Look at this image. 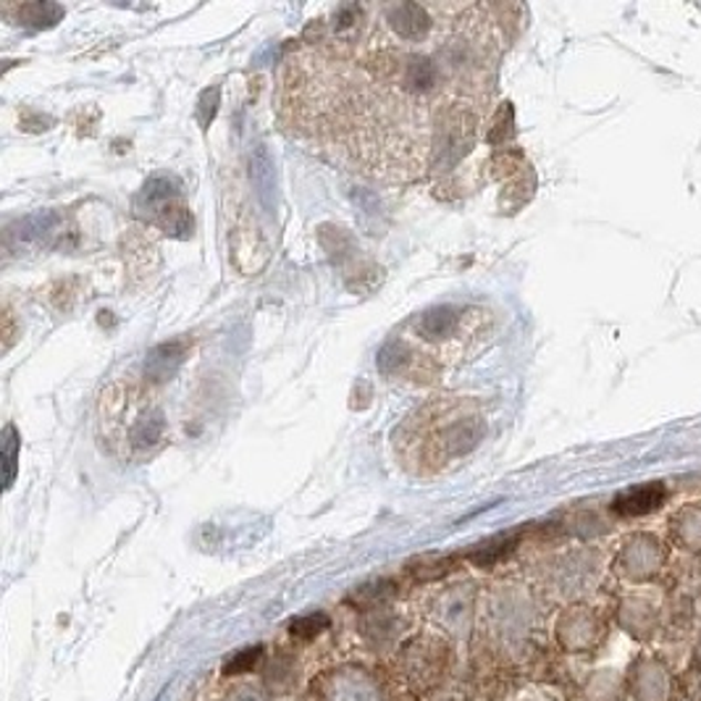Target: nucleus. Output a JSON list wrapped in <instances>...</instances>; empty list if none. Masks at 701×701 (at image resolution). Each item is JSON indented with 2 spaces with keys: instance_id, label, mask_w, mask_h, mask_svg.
Segmentation results:
<instances>
[{
  "instance_id": "1",
  "label": "nucleus",
  "mask_w": 701,
  "mask_h": 701,
  "mask_svg": "<svg viewBox=\"0 0 701 701\" xmlns=\"http://www.w3.org/2000/svg\"><path fill=\"white\" fill-rule=\"evenodd\" d=\"M300 42L284 66L282 116L334 164L412 181L471 150L494 74L489 9L342 6L332 30Z\"/></svg>"
},
{
  "instance_id": "2",
  "label": "nucleus",
  "mask_w": 701,
  "mask_h": 701,
  "mask_svg": "<svg viewBox=\"0 0 701 701\" xmlns=\"http://www.w3.org/2000/svg\"><path fill=\"white\" fill-rule=\"evenodd\" d=\"M462 318H465V311H462V307H454V305L431 307V311L418 315L416 334L423 342H431V345H437V342H450L460 334Z\"/></svg>"
},
{
  "instance_id": "3",
  "label": "nucleus",
  "mask_w": 701,
  "mask_h": 701,
  "mask_svg": "<svg viewBox=\"0 0 701 701\" xmlns=\"http://www.w3.org/2000/svg\"><path fill=\"white\" fill-rule=\"evenodd\" d=\"M665 500H668V492H665L662 483H641V486H630L626 492H620L615 496L613 510L622 517H641L660 510Z\"/></svg>"
},
{
  "instance_id": "4",
  "label": "nucleus",
  "mask_w": 701,
  "mask_h": 701,
  "mask_svg": "<svg viewBox=\"0 0 701 701\" xmlns=\"http://www.w3.org/2000/svg\"><path fill=\"white\" fill-rule=\"evenodd\" d=\"M181 355H185V345H179V342H171V345H160L156 353H150V357H147L145 370L153 378H166L168 374H174V368H177L181 360H185Z\"/></svg>"
},
{
  "instance_id": "5",
  "label": "nucleus",
  "mask_w": 701,
  "mask_h": 701,
  "mask_svg": "<svg viewBox=\"0 0 701 701\" xmlns=\"http://www.w3.org/2000/svg\"><path fill=\"white\" fill-rule=\"evenodd\" d=\"M515 546V536H500V538H492V542L475 546V550L471 552V559L479 567H489L494 563H500V559L508 555L510 550Z\"/></svg>"
},
{
  "instance_id": "6",
  "label": "nucleus",
  "mask_w": 701,
  "mask_h": 701,
  "mask_svg": "<svg viewBox=\"0 0 701 701\" xmlns=\"http://www.w3.org/2000/svg\"><path fill=\"white\" fill-rule=\"evenodd\" d=\"M328 628V618L324 613H313V615H303V618H297L290 626V634L297 636V639H315V636H321L324 630Z\"/></svg>"
},
{
  "instance_id": "7",
  "label": "nucleus",
  "mask_w": 701,
  "mask_h": 701,
  "mask_svg": "<svg viewBox=\"0 0 701 701\" xmlns=\"http://www.w3.org/2000/svg\"><path fill=\"white\" fill-rule=\"evenodd\" d=\"M45 13H63L59 6H51V3H30V6H21V19L27 21V24L32 27H51L55 24L59 19L53 17H45Z\"/></svg>"
},
{
  "instance_id": "8",
  "label": "nucleus",
  "mask_w": 701,
  "mask_h": 701,
  "mask_svg": "<svg viewBox=\"0 0 701 701\" xmlns=\"http://www.w3.org/2000/svg\"><path fill=\"white\" fill-rule=\"evenodd\" d=\"M261 655H263L261 647L244 649L237 657H231V660L227 662V668H223V670H227V676H237V672H248V670L255 668L258 662H261Z\"/></svg>"
},
{
  "instance_id": "9",
  "label": "nucleus",
  "mask_w": 701,
  "mask_h": 701,
  "mask_svg": "<svg viewBox=\"0 0 701 701\" xmlns=\"http://www.w3.org/2000/svg\"><path fill=\"white\" fill-rule=\"evenodd\" d=\"M13 462H17V431H13V426H9V429H6V465H9L6 486H11L13 481Z\"/></svg>"
}]
</instances>
